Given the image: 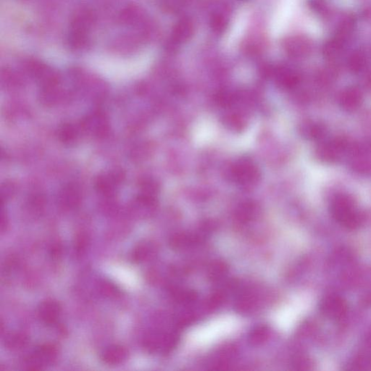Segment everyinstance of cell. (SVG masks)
Instances as JSON below:
<instances>
[{
  "mask_svg": "<svg viewBox=\"0 0 371 371\" xmlns=\"http://www.w3.org/2000/svg\"><path fill=\"white\" fill-rule=\"evenodd\" d=\"M331 213L338 222L348 229H354L358 226V213L352 200L348 197H338L331 205Z\"/></svg>",
  "mask_w": 371,
  "mask_h": 371,
  "instance_id": "cell-1",
  "label": "cell"
},
{
  "mask_svg": "<svg viewBox=\"0 0 371 371\" xmlns=\"http://www.w3.org/2000/svg\"><path fill=\"white\" fill-rule=\"evenodd\" d=\"M58 356V349L53 344H42L38 346L35 352L26 359L25 364L28 370H40L46 366L53 365Z\"/></svg>",
  "mask_w": 371,
  "mask_h": 371,
  "instance_id": "cell-2",
  "label": "cell"
},
{
  "mask_svg": "<svg viewBox=\"0 0 371 371\" xmlns=\"http://www.w3.org/2000/svg\"><path fill=\"white\" fill-rule=\"evenodd\" d=\"M347 306L341 297L331 295L322 302L321 310L325 316L338 319L346 314Z\"/></svg>",
  "mask_w": 371,
  "mask_h": 371,
  "instance_id": "cell-3",
  "label": "cell"
},
{
  "mask_svg": "<svg viewBox=\"0 0 371 371\" xmlns=\"http://www.w3.org/2000/svg\"><path fill=\"white\" fill-rule=\"evenodd\" d=\"M61 313V306L57 301L47 300L42 302L38 308V316L47 325L55 324Z\"/></svg>",
  "mask_w": 371,
  "mask_h": 371,
  "instance_id": "cell-4",
  "label": "cell"
},
{
  "mask_svg": "<svg viewBox=\"0 0 371 371\" xmlns=\"http://www.w3.org/2000/svg\"><path fill=\"white\" fill-rule=\"evenodd\" d=\"M128 357V351L121 345H112L106 348L101 354V359L108 365H116L124 362Z\"/></svg>",
  "mask_w": 371,
  "mask_h": 371,
  "instance_id": "cell-5",
  "label": "cell"
},
{
  "mask_svg": "<svg viewBox=\"0 0 371 371\" xmlns=\"http://www.w3.org/2000/svg\"><path fill=\"white\" fill-rule=\"evenodd\" d=\"M83 129L95 136L104 135L108 131V123L101 114H94L83 121Z\"/></svg>",
  "mask_w": 371,
  "mask_h": 371,
  "instance_id": "cell-6",
  "label": "cell"
},
{
  "mask_svg": "<svg viewBox=\"0 0 371 371\" xmlns=\"http://www.w3.org/2000/svg\"><path fill=\"white\" fill-rule=\"evenodd\" d=\"M60 203L66 209H73L80 204V194L76 187L69 185L62 190L60 195Z\"/></svg>",
  "mask_w": 371,
  "mask_h": 371,
  "instance_id": "cell-7",
  "label": "cell"
},
{
  "mask_svg": "<svg viewBox=\"0 0 371 371\" xmlns=\"http://www.w3.org/2000/svg\"><path fill=\"white\" fill-rule=\"evenodd\" d=\"M286 49L294 55H303L308 53L310 50V44L303 38H292L287 42Z\"/></svg>",
  "mask_w": 371,
  "mask_h": 371,
  "instance_id": "cell-8",
  "label": "cell"
},
{
  "mask_svg": "<svg viewBox=\"0 0 371 371\" xmlns=\"http://www.w3.org/2000/svg\"><path fill=\"white\" fill-rule=\"evenodd\" d=\"M121 175L118 173H112L105 175L98 178L97 187L100 192L106 195L113 193L115 186L121 180Z\"/></svg>",
  "mask_w": 371,
  "mask_h": 371,
  "instance_id": "cell-9",
  "label": "cell"
},
{
  "mask_svg": "<svg viewBox=\"0 0 371 371\" xmlns=\"http://www.w3.org/2000/svg\"><path fill=\"white\" fill-rule=\"evenodd\" d=\"M28 337L22 333H11L6 337L5 345L11 350H19L27 344Z\"/></svg>",
  "mask_w": 371,
  "mask_h": 371,
  "instance_id": "cell-10",
  "label": "cell"
},
{
  "mask_svg": "<svg viewBox=\"0 0 371 371\" xmlns=\"http://www.w3.org/2000/svg\"><path fill=\"white\" fill-rule=\"evenodd\" d=\"M151 254V248L148 244H140L136 246L131 254V258L134 262H143L149 258Z\"/></svg>",
  "mask_w": 371,
  "mask_h": 371,
  "instance_id": "cell-11",
  "label": "cell"
},
{
  "mask_svg": "<svg viewBox=\"0 0 371 371\" xmlns=\"http://www.w3.org/2000/svg\"><path fill=\"white\" fill-rule=\"evenodd\" d=\"M360 101V95L355 89H349L341 97V103L347 109H353L358 106Z\"/></svg>",
  "mask_w": 371,
  "mask_h": 371,
  "instance_id": "cell-12",
  "label": "cell"
},
{
  "mask_svg": "<svg viewBox=\"0 0 371 371\" xmlns=\"http://www.w3.org/2000/svg\"><path fill=\"white\" fill-rule=\"evenodd\" d=\"M59 138L62 142L69 143L73 142L78 135V130L71 124H65L59 130Z\"/></svg>",
  "mask_w": 371,
  "mask_h": 371,
  "instance_id": "cell-13",
  "label": "cell"
},
{
  "mask_svg": "<svg viewBox=\"0 0 371 371\" xmlns=\"http://www.w3.org/2000/svg\"><path fill=\"white\" fill-rule=\"evenodd\" d=\"M192 31V26L189 21H181L176 26V29H175V36L176 39L179 40H185L191 34Z\"/></svg>",
  "mask_w": 371,
  "mask_h": 371,
  "instance_id": "cell-14",
  "label": "cell"
},
{
  "mask_svg": "<svg viewBox=\"0 0 371 371\" xmlns=\"http://www.w3.org/2000/svg\"><path fill=\"white\" fill-rule=\"evenodd\" d=\"M100 290L103 295L108 297H116L119 295V290L113 284L103 282L100 286Z\"/></svg>",
  "mask_w": 371,
  "mask_h": 371,
  "instance_id": "cell-15",
  "label": "cell"
},
{
  "mask_svg": "<svg viewBox=\"0 0 371 371\" xmlns=\"http://www.w3.org/2000/svg\"><path fill=\"white\" fill-rule=\"evenodd\" d=\"M88 244V238L85 234H80L75 239V250L78 254H82L86 251Z\"/></svg>",
  "mask_w": 371,
  "mask_h": 371,
  "instance_id": "cell-16",
  "label": "cell"
},
{
  "mask_svg": "<svg viewBox=\"0 0 371 371\" xmlns=\"http://www.w3.org/2000/svg\"><path fill=\"white\" fill-rule=\"evenodd\" d=\"M363 65L364 57L361 54H354L351 57L350 61H349V65H350V68H352V70H354V71L359 70L362 68Z\"/></svg>",
  "mask_w": 371,
  "mask_h": 371,
  "instance_id": "cell-17",
  "label": "cell"
}]
</instances>
